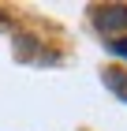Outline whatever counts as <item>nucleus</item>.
Segmentation results:
<instances>
[{"label":"nucleus","mask_w":127,"mask_h":131,"mask_svg":"<svg viewBox=\"0 0 127 131\" xmlns=\"http://www.w3.org/2000/svg\"><path fill=\"white\" fill-rule=\"evenodd\" d=\"M101 30H127V8L123 4H108V8H97L94 11Z\"/></svg>","instance_id":"obj_1"},{"label":"nucleus","mask_w":127,"mask_h":131,"mask_svg":"<svg viewBox=\"0 0 127 131\" xmlns=\"http://www.w3.org/2000/svg\"><path fill=\"white\" fill-rule=\"evenodd\" d=\"M105 82H108V86H116L120 97H127V75H120V71H105Z\"/></svg>","instance_id":"obj_2"},{"label":"nucleus","mask_w":127,"mask_h":131,"mask_svg":"<svg viewBox=\"0 0 127 131\" xmlns=\"http://www.w3.org/2000/svg\"><path fill=\"white\" fill-rule=\"evenodd\" d=\"M112 52H116V56H123V60H127V38H120V41H112Z\"/></svg>","instance_id":"obj_3"}]
</instances>
